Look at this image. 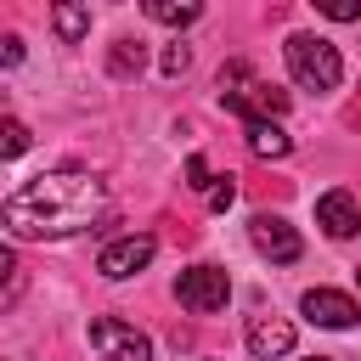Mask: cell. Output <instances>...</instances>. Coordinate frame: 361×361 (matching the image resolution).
Returning a JSON list of instances; mask_svg holds the SVG:
<instances>
[{
	"instance_id": "cell-1",
	"label": "cell",
	"mask_w": 361,
	"mask_h": 361,
	"mask_svg": "<svg viewBox=\"0 0 361 361\" xmlns=\"http://www.w3.org/2000/svg\"><path fill=\"white\" fill-rule=\"evenodd\" d=\"M102 203H107V186L90 169H51V175H34L23 192H11L0 220L11 237H73L102 214Z\"/></svg>"
},
{
	"instance_id": "cell-2",
	"label": "cell",
	"mask_w": 361,
	"mask_h": 361,
	"mask_svg": "<svg viewBox=\"0 0 361 361\" xmlns=\"http://www.w3.org/2000/svg\"><path fill=\"white\" fill-rule=\"evenodd\" d=\"M220 107L237 113L243 124H254V118H282V113H288V90L254 79L248 62H231V68H220Z\"/></svg>"
},
{
	"instance_id": "cell-3",
	"label": "cell",
	"mask_w": 361,
	"mask_h": 361,
	"mask_svg": "<svg viewBox=\"0 0 361 361\" xmlns=\"http://www.w3.org/2000/svg\"><path fill=\"white\" fill-rule=\"evenodd\" d=\"M282 56H288L293 85H305V90H333V85L344 79V56H338V45L322 39V34H288Z\"/></svg>"
},
{
	"instance_id": "cell-4",
	"label": "cell",
	"mask_w": 361,
	"mask_h": 361,
	"mask_svg": "<svg viewBox=\"0 0 361 361\" xmlns=\"http://www.w3.org/2000/svg\"><path fill=\"white\" fill-rule=\"evenodd\" d=\"M175 299H180L186 310H197V316H214V310H226V299H231V276H226L220 265H192V271L175 276Z\"/></svg>"
},
{
	"instance_id": "cell-5",
	"label": "cell",
	"mask_w": 361,
	"mask_h": 361,
	"mask_svg": "<svg viewBox=\"0 0 361 361\" xmlns=\"http://www.w3.org/2000/svg\"><path fill=\"white\" fill-rule=\"evenodd\" d=\"M90 350H102L107 361H152V338L135 333L118 316H96L90 322Z\"/></svg>"
},
{
	"instance_id": "cell-6",
	"label": "cell",
	"mask_w": 361,
	"mask_h": 361,
	"mask_svg": "<svg viewBox=\"0 0 361 361\" xmlns=\"http://www.w3.org/2000/svg\"><path fill=\"white\" fill-rule=\"evenodd\" d=\"M152 254H158V243H152L147 231H130V237H113V243L96 254V271H102L107 282H124V276L147 271V265H152Z\"/></svg>"
},
{
	"instance_id": "cell-7",
	"label": "cell",
	"mask_w": 361,
	"mask_h": 361,
	"mask_svg": "<svg viewBox=\"0 0 361 361\" xmlns=\"http://www.w3.org/2000/svg\"><path fill=\"white\" fill-rule=\"evenodd\" d=\"M248 243L271 259V265H293L299 254H305V243H299V231L282 220V214H254L248 220Z\"/></svg>"
},
{
	"instance_id": "cell-8",
	"label": "cell",
	"mask_w": 361,
	"mask_h": 361,
	"mask_svg": "<svg viewBox=\"0 0 361 361\" xmlns=\"http://www.w3.org/2000/svg\"><path fill=\"white\" fill-rule=\"evenodd\" d=\"M299 310H305L316 327H333V333H344V327H355V322H361L355 299H350V293H338V288H310V293L299 299Z\"/></svg>"
},
{
	"instance_id": "cell-9",
	"label": "cell",
	"mask_w": 361,
	"mask_h": 361,
	"mask_svg": "<svg viewBox=\"0 0 361 361\" xmlns=\"http://www.w3.org/2000/svg\"><path fill=\"white\" fill-rule=\"evenodd\" d=\"M243 338H248V350H254L259 361H276V355H288V350H293V322H288V316H276V310H259V316H248Z\"/></svg>"
},
{
	"instance_id": "cell-10",
	"label": "cell",
	"mask_w": 361,
	"mask_h": 361,
	"mask_svg": "<svg viewBox=\"0 0 361 361\" xmlns=\"http://www.w3.org/2000/svg\"><path fill=\"white\" fill-rule=\"evenodd\" d=\"M316 226H322L327 237H338V243L355 237V231H361V209H355V197H350L344 186L322 192V197H316Z\"/></svg>"
},
{
	"instance_id": "cell-11",
	"label": "cell",
	"mask_w": 361,
	"mask_h": 361,
	"mask_svg": "<svg viewBox=\"0 0 361 361\" xmlns=\"http://www.w3.org/2000/svg\"><path fill=\"white\" fill-rule=\"evenodd\" d=\"M243 135H248V152L254 158H288L293 152V135L276 118H254V124H243Z\"/></svg>"
},
{
	"instance_id": "cell-12",
	"label": "cell",
	"mask_w": 361,
	"mask_h": 361,
	"mask_svg": "<svg viewBox=\"0 0 361 361\" xmlns=\"http://www.w3.org/2000/svg\"><path fill=\"white\" fill-rule=\"evenodd\" d=\"M51 23H56V34H62L68 45H79V39L90 34V6H79V0H62V6L51 11Z\"/></svg>"
},
{
	"instance_id": "cell-13",
	"label": "cell",
	"mask_w": 361,
	"mask_h": 361,
	"mask_svg": "<svg viewBox=\"0 0 361 361\" xmlns=\"http://www.w3.org/2000/svg\"><path fill=\"white\" fill-rule=\"evenodd\" d=\"M147 17L152 23H169V28H186V23L203 17V6L197 0H147Z\"/></svg>"
},
{
	"instance_id": "cell-14",
	"label": "cell",
	"mask_w": 361,
	"mask_h": 361,
	"mask_svg": "<svg viewBox=\"0 0 361 361\" xmlns=\"http://www.w3.org/2000/svg\"><path fill=\"white\" fill-rule=\"evenodd\" d=\"M141 62H147L141 39H113V56H107V73H113V79H130V73H141Z\"/></svg>"
},
{
	"instance_id": "cell-15",
	"label": "cell",
	"mask_w": 361,
	"mask_h": 361,
	"mask_svg": "<svg viewBox=\"0 0 361 361\" xmlns=\"http://www.w3.org/2000/svg\"><path fill=\"white\" fill-rule=\"evenodd\" d=\"M0 152H6V158H23V152H28V124H23V118H6V124H0Z\"/></svg>"
},
{
	"instance_id": "cell-16",
	"label": "cell",
	"mask_w": 361,
	"mask_h": 361,
	"mask_svg": "<svg viewBox=\"0 0 361 361\" xmlns=\"http://www.w3.org/2000/svg\"><path fill=\"white\" fill-rule=\"evenodd\" d=\"M186 186H192V192H209V186H214V175H209V158H203V152H192V158H186Z\"/></svg>"
},
{
	"instance_id": "cell-17",
	"label": "cell",
	"mask_w": 361,
	"mask_h": 361,
	"mask_svg": "<svg viewBox=\"0 0 361 361\" xmlns=\"http://www.w3.org/2000/svg\"><path fill=\"white\" fill-rule=\"evenodd\" d=\"M231 203H237V180H231V175H220V180L209 186V209H220V214H226Z\"/></svg>"
},
{
	"instance_id": "cell-18",
	"label": "cell",
	"mask_w": 361,
	"mask_h": 361,
	"mask_svg": "<svg viewBox=\"0 0 361 361\" xmlns=\"http://www.w3.org/2000/svg\"><path fill=\"white\" fill-rule=\"evenodd\" d=\"M322 17H333V23H355L361 6H355V0H322Z\"/></svg>"
},
{
	"instance_id": "cell-19",
	"label": "cell",
	"mask_w": 361,
	"mask_h": 361,
	"mask_svg": "<svg viewBox=\"0 0 361 361\" xmlns=\"http://www.w3.org/2000/svg\"><path fill=\"white\" fill-rule=\"evenodd\" d=\"M186 62H192V51H186V45H169V51L158 56V68H164L169 79H175V73H186Z\"/></svg>"
},
{
	"instance_id": "cell-20",
	"label": "cell",
	"mask_w": 361,
	"mask_h": 361,
	"mask_svg": "<svg viewBox=\"0 0 361 361\" xmlns=\"http://www.w3.org/2000/svg\"><path fill=\"white\" fill-rule=\"evenodd\" d=\"M0 62H6V68H17V62H23V39H17V34H6V39H0Z\"/></svg>"
},
{
	"instance_id": "cell-21",
	"label": "cell",
	"mask_w": 361,
	"mask_h": 361,
	"mask_svg": "<svg viewBox=\"0 0 361 361\" xmlns=\"http://www.w3.org/2000/svg\"><path fill=\"white\" fill-rule=\"evenodd\" d=\"M316 361H327V355H316Z\"/></svg>"
}]
</instances>
